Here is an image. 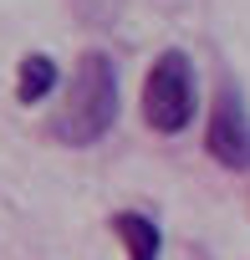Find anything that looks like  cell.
Wrapping results in <instances>:
<instances>
[{"label":"cell","instance_id":"cell-5","mask_svg":"<svg viewBox=\"0 0 250 260\" xmlns=\"http://www.w3.org/2000/svg\"><path fill=\"white\" fill-rule=\"evenodd\" d=\"M56 87H61V72H56V61H51L46 51L21 56V67H16V97H21L26 107H36V102L51 97Z\"/></svg>","mask_w":250,"mask_h":260},{"label":"cell","instance_id":"cell-4","mask_svg":"<svg viewBox=\"0 0 250 260\" xmlns=\"http://www.w3.org/2000/svg\"><path fill=\"white\" fill-rule=\"evenodd\" d=\"M112 235L122 240L128 260H159V250H164V235H159V224H153L148 214H138V209H122V214H112Z\"/></svg>","mask_w":250,"mask_h":260},{"label":"cell","instance_id":"cell-6","mask_svg":"<svg viewBox=\"0 0 250 260\" xmlns=\"http://www.w3.org/2000/svg\"><path fill=\"white\" fill-rule=\"evenodd\" d=\"M122 6L128 0H67V11L82 21V26H112L122 16Z\"/></svg>","mask_w":250,"mask_h":260},{"label":"cell","instance_id":"cell-7","mask_svg":"<svg viewBox=\"0 0 250 260\" xmlns=\"http://www.w3.org/2000/svg\"><path fill=\"white\" fill-rule=\"evenodd\" d=\"M194 260H204V255H194Z\"/></svg>","mask_w":250,"mask_h":260},{"label":"cell","instance_id":"cell-3","mask_svg":"<svg viewBox=\"0 0 250 260\" xmlns=\"http://www.w3.org/2000/svg\"><path fill=\"white\" fill-rule=\"evenodd\" d=\"M204 148L214 164L245 174L250 169V107L240 97L235 82H225L214 92V107H209V127H204Z\"/></svg>","mask_w":250,"mask_h":260},{"label":"cell","instance_id":"cell-2","mask_svg":"<svg viewBox=\"0 0 250 260\" xmlns=\"http://www.w3.org/2000/svg\"><path fill=\"white\" fill-rule=\"evenodd\" d=\"M194 67L184 51H164L153 67H148V82H143V122L153 133L174 138L194 122V107H199V92H194Z\"/></svg>","mask_w":250,"mask_h":260},{"label":"cell","instance_id":"cell-1","mask_svg":"<svg viewBox=\"0 0 250 260\" xmlns=\"http://www.w3.org/2000/svg\"><path fill=\"white\" fill-rule=\"evenodd\" d=\"M117 67L107 51H82L72 77H67V92L51 112V138L67 143V148H92L112 133V122H117Z\"/></svg>","mask_w":250,"mask_h":260}]
</instances>
